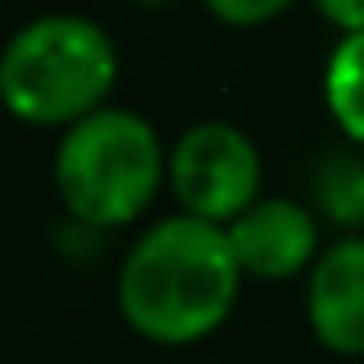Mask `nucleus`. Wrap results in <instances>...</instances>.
<instances>
[{"label": "nucleus", "instance_id": "3", "mask_svg": "<svg viewBox=\"0 0 364 364\" xmlns=\"http://www.w3.org/2000/svg\"><path fill=\"white\" fill-rule=\"evenodd\" d=\"M161 180L166 152L157 129L120 107H102L70 124L55 148V194L88 231L139 222Z\"/></svg>", "mask_w": 364, "mask_h": 364}, {"label": "nucleus", "instance_id": "6", "mask_svg": "<svg viewBox=\"0 0 364 364\" xmlns=\"http://www.w3.org/2000/svg\"><path fill=\"white\" fill-rule=\"evenodd\" d=\"M304 314L332 355H364V235L323 249L309 267Z\"/></svg>", "mask_w": 364, "mask_h": 364}, {"label": "nucleus", "instance_id": "1", "mask_svg": "<svg viewBox=\"0 0 364 364\" xmlns=\"http://www.w3.org/2000/svg\"><path fill=\"white\" fill-rule=\"evenodd\" d=\"M240 282L245 267L226 226L180 213L134 240L120 263L116 300L139 337L157 346H189L231 318Z\"/></svg>", "mask_w": 364, "mask_h": 364}, {"label": "nucleus", "instance_id": "10", "mask_svg": "<svg viewBox=\"0 0 364 364\" xmlns=\"http://www.w3.org/2000/svg\"><path fill=\"white\" fill-rule=\"evenodd\" d=\"M318 5V14L328 18V23H337L341 33H360L364 28V0H314Z\"/></svg>", "mask_w": 364, "mask_h": 364}, {"label": "nucleus", "instance_id": "7", "mask_svg": "<svg viewBox=\"0 0 364 364\" xmlns=\"http://www.w3.org/2000/svg\"><path fill=\"white\" fill-rule=\"evenodd\" d=\"M323 102H328L337 129L355 148H364V28L341 33V42L332 46L328 70H323Z\"/></svg>", "mask_w": 364, "mask_h": 364}, {"label": "nucleus", "instance_id": "4", "mask_svg": "<svg viewBox=\"0 0 364 364\" xmlns=\"http://www.w3.org/2000/svg\"><path fill=\"white\" fill-rule=\"evenodd\" d=\"M166 180L189 217L203 222H235L263 185V161L245 129L226 120H198L166 152Z\"/></svg>", "mask_w": 364, "mask_h": 364}, {"label": "nucleus", "instance_id": "11", "mask_svg": "<svg viewBox=\"0 0 364 364\" xmlns=\"http://www.w3.org/2000/svg\"><path fill=\"white\" fill-rule=\"evenodd\" d=\"M134 5H171V0H134Z\"/></svg>", "mask_w": 364, "mask_h": 364}, {"label": "nucleus", "instance_id": "8", "mask_svg": "<svg viewBox=\"0 0 364 364\" xmlns=\"http://www.w3.org/2000/svg\"><path fill=\"white\" fill-rule=\"evenodd\" d=\"M314 208L341 231L364 226V152H328L314 166Z\"/></svg>", "mask_w": 364, "mask_h": 364}, {"label": "nucleus", "instance_id": "2", "mask_svg": "<svg viewBox=\"0 0 364 364\" xmlns=\"http://www.w3.org/2000/svg\"><path fill=\"white\" fill-rule=\"evenodd\" d=\"M120 74L116 42L83 14H42L9 37L0 55V97L9 116L37 129H70L107 107Z\"/></svg>", "mask_w": 364, "mask_h": 364}, {"label": "nucleus", "instance_id": "5", "mask_svg": "<svg viewBox=\"0 0 364 364\" xmlns=\"http://www.w3.org/2000/svg\"><path fill=\"white\" fill-rule=\"evenodd\" d=\"M231 249L245 277L258 282H286V277L314 267L318 249V217L295 198H254L235 222H226Z\"/></svg>", "mask_w": 364, "mask_h": 364}, {"label": "nucleus", "instance_id": "9", "mask_svg": "<svg viewBox=\"0 0 364 364\" xmlns=\"http://www.w3.org/2000/svg\"><path fill=\"white\" fill-rule=\"evenodd\" d=\"M203 5L231 28H258L267 18H277L282 9H291L295 0H203Z\"/></svg>", "mask_w": 364, "mask_h": 364}]
</instances>
